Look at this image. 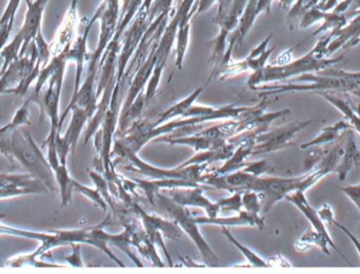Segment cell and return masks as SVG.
I'll return each instance as SVG.
<instances>
[{"mask_svg":"<svg viewBox=\"0 0 360 274\" xmlns=\"http://www.w3.org/2000/svg\"><path fill=\"white\" fill-rule=\"evenodd\" d=\"M329 225H334V226L338 227V228L340 229V230L342 231V232L344 233L349 239H350L351 243L354 245L355 249H356L357 254H359V256H360V241L357 239L356 235H353V233L351 232L347 227H345L344 225L338 222L335 218H333L330 220Z\"/></svg>","mask_w":360,"mask_h":274,"instance_id":"34","label":"cell"},{"mask_svg":"<svg viewBox=\"0 0 360 274\" xmlns=\"http://www.w3.org/2000/svg\"><path fill=\"white\" fill-rule=\"evenodd\" d=\"M355 206H356L357 209H359V212H360V201H359V203H357L356 205H355Z\"/></svg>","mask_w":360,"mask_h":274,"instance_id":"39","label":"cell"},{"mask_svg":"<svg viewBox=\"0 0 360 274\" xmlns=\"http://www.w3.org/2000/svg\"><path fill=\"white\" fill-rule=\"evenodd\" d=\"M217 203L221 210H230L239 213L243 210V192H233L231 197L218 199Z\"/></svg>","mask_w":360,"mask_h":274,"instance_id":"30","label":"cell"},{"mask_svg":"<svg viewBox=\"0 0 360 274\" xmlns=\"http://www.w3.org/2000/svg\"><path fill=\"white\" fill-rule=\"evenodd\" d=\"M266 263H268L269 268H288V267H292V265L281 254L269 259Z\"/></svg>","mask_w":360,"mask_h":274,"instance_id":"35","label":"cell"},{"mask_svg":"<svg viewBox=\"0 0 360 274\" xmlns=\"http://www.w3.org/2000/svg\"><path fill=\"white\" fill-rule=\"evenodd\" d=\"M73 191L74 192H79L80 194L88 197L90 201H92L95 205L101 208L103 211H107L109 209L105 199H103V195L97 189L89 188V187L84 186V185L78 182L77 180H73Z\"/></svg>","mask_w":360,"mask_h":274,"instance_id":"28","label":"cell"},{"mask_svg":"<svg viewBox=\"0 0 360 274\" xmlns=\"http://www.w3.org/2000/svg\"><path fill=\"white\" fill-rule=\"evenodd\" d=\"M0 189L14 191L17 197L31 193H50L44 182L30 173H0Z\"/></svg>","mask_w":360,"mask_h":274,"instance_id":"15","label":"cell"},{"mask_svg":"<svg viewBox=\"0 0 360 274\" xmlns=\"http://www.w3.org/2000/svg\"><path fill=\"white\" fill-rule=\"evenodd\" d=\"M124 206L128 207L139 218L147 235L154 232V231H160L164 235L165 239H172V241H179L181 239V231H180L181 229L179 228V225L174 220H165L160 216L147 213L139 206V204L133 201V199H130L128 203L124 204Z\"/></svg>","mask_w":360,"mask_h":274,"instance_id":"14","label":"cell"},{"mask_svg":"<svg viewBox=\"0 0 360 274\" xmlns=\"http://www.w3.org/2000/svg\"><path fill=\"white\" fill-rule=\"evenodd\" d=\"M82 244H73L71 246L73 252L71 256H65V260L71 265L72 267H76V268H82L84 267V263L82 260V254H80V248H82Z\"/></svg>","mask_w":360,"mask_h":274,"instance_id":"33","label":"cell"},{"mask_svg":"<svg viewBox=\"0 0 360 274\" xmlns=\"http://www.w3.org/2000/svg\"><path fill=\"white\" fill-rule=\"evenodd\" d=\"M203 89H205L203 87L196 89L194 92L191 93V94L188 95V96H186V99H182V101L175 104L172 107L169 108L167 111H165L164 113L160 114V116H158L156 122L151 123V126L158 127L160 126V125L165 124V123H168L170 122V120H174L175 118H184V114H186V111L190 109L191 106H192L193 104H195L197 99L200 96Z\"/></svg>","mask_w":360,"mask_h":274,"instance_id":"24","label":"cell"},{"mask_svg":"<svg viewBox=\"0 0 360 274\" xmlns=\"http://www.w3.org/2000/svg\"><path fill=\"white\" fill-rule=\"evenodd\" d=\"M326 51V48L317 42L310 52L300 58L283 65H266L262 70L252 73L248 80V87L252 90L262 85L281 82L302 74L314 73L335 66L344 59L345 55H340L338 58H329Z\"/></svg>","mask_w":360,"mask_h":274,"instance_id":"3","label":"cell"},{"mask_svg":"<svg viewBox=\"0 0 360 274\" xmlns=\"http://www.w3.org/2000/svg\"><path fill=\"white\" fill-rule=\"evenodd\" d=\"M243 170L256 176H262V174L274 173L275 172L273 166L268 161H264V159L248 163V165L243 168Z\"/></svg>","mask_w":360,"mask_h":274,"instance_id":"32","label":"cell"},{"mask_svg":"<svg viewBox=\"0 0 360 274\" xmlns=\"http://www.w3.org/2000/svg\"><path fill=\"white\" fill-rule=\"evenodd\" d=\"M154 142H164L167 144H172V146H186L190 147L193 150L199 152V151L211 150V149L219 148L222 144H226V140L212 139L205 137V135H186V137L168 138L160 137L154 138Z\"/></svg>","mask_w":360,"mask_h":274,"instance_id":"22","label":"cell"},{"mask_svg":"<svg viewBox=\"0 0 360 274\" xmlns=\"http://www.w3.org/2000/svg\"><path fill=\"white\" fill-rule=\"evenodd\" d=\"M294 247H295V249L297 250L298 252H306L312 247H317L319 248L326 256H330L329 248H332V249L335 250V251L344 259L345 262H346L349 266H353L350 261L348 260V258L338 249L333 239H328L325 235L315 230L314 228H309L308 230L296 241Z\"/></svg>","mask_w":360,"mask_h":274,"instance_id":"18","label":"cell"},{"mask_svg":"<svg viewBox=\"0 0 360 274\" xmlns=\"http://www.w3.org/2000/svg\"><path fill=\"white\" fill-rule=\"evenodd\" d=\"M193 220L198 225H216L220 227H235V226H249L256 227V228L262 229L266 226L264 223V216H256V214L250 213L245 209L241 210L239 213L234 216H216V218H209V216H193Z\"/></svg>","mask_w":360,"mask_h":274,"instance_id":"16","label":"cell"},{"mask_svg":"<svg viewBox=\"0 0 360 274\" xmlns=\"http://www.w3.org/2000/svg\"><path fill=\"white\" fill-rule=\"evenodd\" d=\"M312 120H298L281 128L270 129L256 135L252 155L268 154L293 146V139L300 131L312 124Z\"/></svg>","mask_w":360,"mask_h":274,"instance_id":"9","label":"cell"},{"mask_svg":"<svg viewBox=\"0 0 360 274\" xmlns=\"http://www.w3.org/2000/svg\"><path fill=\"white\" fill-rule=\"evenodd\" d=\"M360 44V38L359 40H357V44Z\"/></svg>","mask_w":360,"mask_h":274,"instance_id":"40","label":"cell"},{"mask_svg":"<svg viewBox=\"0 0 360 274\" xmlns=\"http://www.w3.org/2000/svg\"><path fill=\"white\" fill-rule=\"evenodd\" d=\"M317 211H319V216H321V220H323L325 224H330V220L335 218V216H334L333 209H332L329 204H323Z\"/></svg>","mask_w":360,"mask_h":274,"instance_id":"36","label":"cell"},{"mask_svg":"<svg viewBox=\"0 0 360 274\" xmlns=\"http://www.w3.org/2000/svg\"><path fill=\"white\" fill-rule=\"evenodd\" d=\"M304 0H283V6L285 8L292 6L291 10L288 14V23H289L290 29L293 30L294 25L298 23L300 14H302V6Z\"/></svg>","mask_w":360,"mask_h":274,"instance_id":"31","label":"cell"},{"mask_svg":"<svg viewBox=\"0 0 360 274\" xmlns=\"http://www.w3.org/2000/svg\"><path fill=\"white\" fill-rule=\"evenodd\" d=\"M112 154L116 155L114 165L122 163L124 169L147 176L150 180H165V178H179L188 182L200 184L201 178L205 172L209 171V165H191L180 168L179 166L172 169L158 168L147 161H143L139 154L128 151L112 149ZM201 185V184H200ZM205 186V185H203Z\"/></svg>","mask_w":360,"mask_h":274,"instance_id":"5","label":"cell"},{"mask_svg":"<svg viewBox=\"0 0 360 274\" xmlns=\"http://www.w3.org/2000/svg\"><path fill=\"white\" fill-rule=\"evenodd\" d=\"M319 0H304V6H302V11L307 10V8H311V6H315V4H319ZM302 15V14H300Z\"/></svg>","mask_w":360,"mask_h":274,"instance_id":"38","label":"cell"},{"mask_svg":"<svg viewBox=\"0 0 360 274\" xmlns=\"http://www.w3.org/2000/svg\"><path fill=\"white\" fill-rule=\"evenodd\" d=\"M237 146H238L237 142L226 140V144H222L219 148L196 152V154L193 155L188 161L180 163L179 167L184 168L186 166L202 165V163L210 165V163H215V161H226L233 154Z\"/></svg>","mask_w":360,"mask_h":274,"instance_id":"21","label":"cell"},{"mask_svg":"<svg viewBox=\"0 0 360 274\" xmlns=\"http://www.w3.org/2000/svg\"><path fill=\"white\" fill-rule=\"evenodd\" d=\"M57 132L50 131L48 138L44 142V147H48V161L54 172L55 180L59 186L61 197V207H65L72 201L73 194V180L69 174L67 165H63L59 161L56 149Z\"/></svg>","mask_w":360,"mask_h":274,"instance_id":"13","label":"cell"},{"mask_svg":"<svg viewBox=\"0 0 360 274\" xmlns=\"http://www.w3.org/2000/svg\"><path fill=\"white\" fill-rule=\"evenodd\" d=\"M273 34H270L264 42H260L256 48L250 52L247 58L241 61H231L224 69L220 71L218 77L220 80H228L230 77L238 75L243 72L252 71L256 72L262 70L266 65L269 57L272 54L275 48L268 49L269 44L272 39Z\"/></svg>","mask_w":360,"mask_h":274,"instance_id":"11","label":"cell"},{"mask_svg":"<svg viewBox=\"0 0 360 274\" xmlns=\"http://www.w3.org/2000/svg\"><path fill=\"white\" fill-rule=\"evenodd\" d=\"M96 109L97 108H84L78 106L71 108V122L68 127L67 132L63 137L60 133H57L56 135L57 153L63 165H67V157L70 152H72V154L75 153L80 135L94 116Z\"/></svg>","mask_w":360,"mask_h":274,"instance_id":"10","label":"cell"},{"mask_svg":"<svg viewBox=\"0 0 360 274\" xmlns=\"http://www.w3.org/2000/svg\"><path fill=\"white\" fill-rule=\"evenodd\" d=\"M243 209L250 212V213L260 216V213H262V201H260L259 195L254 191H243Z\"/></svg>","mask_w":360,"mask_h":274,"instance_id":"29","label":"cell"},{"mask_svg":"<svg viewBox=\"0 0 360 274\" xmlns=\"http://www.w3.org/2000/svg\"><path fill=\"white\" fill-rule=\"evenodd\" d=\"M353 130L352 125L348 120H340L331 126L325 127L316 137L313 138L310 142H304L300 146L302 150H308L313 147L323 146L326 144H332L342 137V133Z\"/></svg>","mask_w":360,"mask_h":274,"instance_id":"23","label":"cell"},{"mask_svg":"<svg viewBox=\"0 0 360 274\" xmlns=\"http://www.w3.org/2000/svg\"><path fill=\"white\" fill-rule=\"evenodd\" d=\"M120 15V0H103L99 6L98 10L92 17L95 21L101 20V34H99L98 46L93 53H88V71H86V80L80 86L79 90L72 96L71 101L67 109L63 111L59 124L65 123V118L71 111L74 106L84 108H97L98 99L96 96L97 75H98L99 63L103 58V53L107 49L108 44L113 37L114 32L117 27Z\"/></svg>","mask_w":360,"mask_h":274,"instance_id":"2","label":"cell"},{"mask_svg":"<svg viewBox=\"0 0 360 274\" xmlns=\"http://www.w3.org/2000/svg\"><path fill=\"white\" fill-rule=\"evenodd\" d=\"M352 130L348 131V137H347L346 144L342 151V157H340V163L336 167L334 173L338 174V180L340 182H345L347 180L348 174L352 171L354 168L359 167L360 161V151L357 147L356 140L354 135L351 132Z\"/></svg>","mask_w":360,"mask_h":274,"instance_id":"20","label":"cell"},{"mask_svg":"<svg viewBox=\"0 0 360 274\" xmlns=\"http://www.w3.org/2000/svg\"><path fill=\"white\" fill-rule=\"evenodd\" d=\"M279 1H281V4H283V0H279Z\"/></svg>","mask_w":360,"mask_h":274,"instance_id":"41","label":"cell"},{"mask_svg":"<svg viewBox=\"0 0 360 274\" xmlns=\"http://www.w3.org/2000/svg\"><path fill=\"white\" fill-rule=\"evenodd\" d=\"M221 231L222 233H224V237L229 239V242H230L233 246H235V247L241 252V254L245 256V260H247L248 263H250V265H251L252 267H257V268H269L266 261L260 258V256H258L256 252H254L253 250L250 249L249 247L241 244L238 239H235L228 227H221Z\"/></svg>","mask_w":360,"mask_h":274,"instance_id":"27","label":"cell"},{"mask_svg":"<svg viewBox=\"0 0 360 274\" xmlns=\"http://www.w3.org/2000/svg\"><path fill=\"white\" fill-rule=\"evenodd\" d=\"M11 151L14 161H19L30 174L44 182L50 193L56 192V180L52 167L48 158L44 156L38 148L29 131L25 130V135H22L18 128L13 131Z\"/></svg>","mask_w":360,"mask_h":274,"instance_id":"4","label":"cell"},{"mask_svg":"<svg viewBox=\"0 0 360 274\" xmlns=\"http://www.w3.org/2000/svg\"><path fill=\"white\" fill-rule=\"evenodd\" d=\"M304 175L296 178H275V176H255L248 185L245 191H254L259 195L262 201V212L268 213L281 199L296 190H300Z\"/></svg>","mask_w":360,"mask_h":274,"instance_id":"8","label":"cell"},{"mask_svg":"<svg viewBox=\"0 0 360 274\" xmlns=\"http://www.w3.org/2000/svg\"><path fill=\"white\" fill-rule=\"evenodd\" d=\"M203 187H179V188L162 189L160 192L170 197L182 207L200 208L207 212L209 218H216L221 211L217 201L213 203L203 195Z\"/></svg>","mask_w":360,"mask_h":274,"instance_id":"12","label":"cell"},{"mask_svg":"<svg viewBox=\"0 0 360 274\" xmlns=\"http://www.w3.org/2000/svg\"><path fill=\"white\" fill-rule=\"evenodd\" d=\"M285 199L293 204V205L306 216L307 220L310 222V224L312 225L315 230L319 231V233L325 235L328 239H332L329 232H328L325 223L323 222L321 216H319V211L314 209V208L310 205V203H309L308 199H307L306 192L296 190L294 191V192L290 193L289 195H287Z\"/></svg>","mask_w":360,"mask_h":274,"instance_id":"19","label":"cell"},{"mask_svg":"<svg viewBox=\"0 0 360 274\" xmlns=\"http://www.w3.org/2000/svg\"><path fill=\"white\" fill-rule=\"evenodd\" d=\"M249 0H217L218 11L213 23L219 27V33L215 39L209 42L212 44V55L209 63H212V71L216 72L221 67L230 34L236 29L239 17L243 14Z\"/></svg>","mask_w":360,"mask_h":274,"instance_id":"7","label":"cell"},{"mask_svg":"<svg viewBox=\"0 0 360 274\" xmlns=\"http://www.w3.org/2000/svg\"><path fill=\"white\" fill-rule=\"evenodd\" d=\"M108 243H109V246H114V247L118 248V249L124 252L131 259V261L134 263L135 266H145L139 260V256L131 249L133 247L132 235H131V231L128 228H124V231L120 233V235H108Z\"/></svg>","mask_w":360,"mask_h":274,"instance_id":"26","label":"cell"},{"mask_svg":"<svg viewBox=\"0 0 360 274\" xmlns=\"http://www.w3.org/2000/svg\"><path fill=\"white\" fill-rule=\"evenodd\" d=\"M31 97L25 101L22 106L17 110L13 120L6 126L0 128V154L4 155L10 161L11 165H14L11 144H12L13 131L20 126L30 125L29 105L31 104Z\"/></svg>","mask_w":360,"mask_h":274,"instance_id":"17","label":"cell"},{"mask_svg":"<svg viewBox=\"0 0 360 274\" xmlns=\"http://www.w3.org/2000/svg\"><path fill=\"white\" fill-rule=\"evenodd\" d=\"M317 95L335 107L346 118V120L352 125L353 131H356L360 135V116L354 108L351 107L348 101L340 97L338 93L321 92Z\"/></svg>","mask_w":360,"mask_h":274,"instance_id":"25","label":"cell"},{"mask_svg":"<svg viewBox=\"0 0 360 274\" xmlns=\"http://www.w3.org/2000/svg\"><path fill=\"white\" fill-rule=\"evenodd\" d=\"M259 92L260 96L290 92L347 93L360 99V72H349L332 67L314 73L302 74L281 82L264 84L252 89Z\"/></svg>","mask_w":360,"mask_h":274,"instance_id":"1","label":"cell"},{"mask_svg":"<svg viewBox=\"0 0 360 274\" xmlns=\"http://www.w3.org/2000/svg\"><path fill=\"white\" fill-rule=\"evenodd\" d=\"M155 207L165 210L168 216L179 225V228L190 237L200 254L201 261L207 267L219 266V260L209 244L203 239L199 230L198 224L193 220L192 214L186 207L173 201L170 197L158 192L155 197Z\"/></svg>","mask_w":360,"mask_h":274,"instance_id":"6","label":"cell"},{"mask_svg":"<svg viewBox=\"0 0 360 274\" xmlns=\"http://www.w3.org/2000/svg\"><path fill=\"white\" fill-rule=\"evenodd\" d=\"M216 1H217V0H199L197 14H200V13H203L205 12V11L209 10V8L213 6L214 2Z\"/></svg>","mask_w":360,"mask_h":274,"instance_id":"37","label":"cell"}]
</instances>
